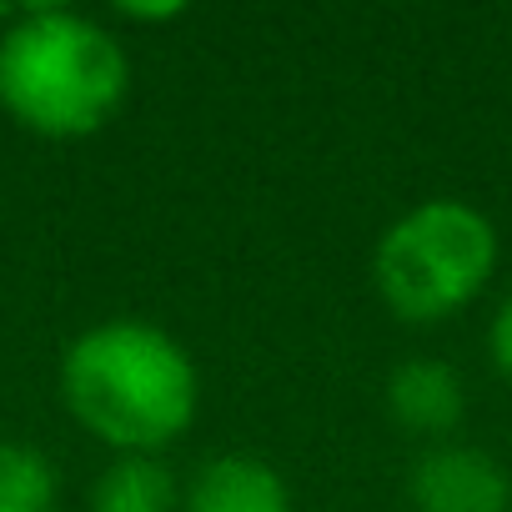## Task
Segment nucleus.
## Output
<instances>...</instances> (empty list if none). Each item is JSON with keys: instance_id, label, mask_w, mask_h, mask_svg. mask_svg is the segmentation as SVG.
<instances>
[{"instance_id": "1", "label": "nucleus", "mask_w": 512, "mask_h": 512, "mask_svg": "<svg viewBox=\"0 0 512 512\" xmlns=\"http://www.w3.org/2000/svg\"><path fill=\"white\" fill-rule=\"evenodd\" d=\"M61 402L116 457H156L196 422L201 377L166 327L111 317L61 352Z\"/></svg>"}, {"instance_id": "2", "label": "nucleus", "mask_w": 512, "mask_h": 512, "mask_svg": "<svg viewBox=\"0 0 512 512\" xmlns=\"http://www.w3.org/2000/svg\"><path fill=\"white\" fill-rule=\"evenodd\" d=\"M131 91L121 41L61 6L16 11L0 26V111L46 141L96 136Z\"/></svg>"}, {"instance_id": "3", "label": "nucleus", "mask_w": 512, "mask_h": 512, "mask_svg": "<svg viewBox=\"0 0 512 512\" xmlns=\"http://www.w3.org/2000/svg\"><path fill=\"white\" fill-rule=\"evenodd\" d=\"M492 272L497 231L472 201L457 196L417 201L382 231L372 251V282L382 307L412 327H432L472 307Z\"/></svg>"}, {"instance_id": "4", "label": "nucleus", "mask_w": 512, "mask_h": 512, "mask_svg": "<svg viewBox=\"0 0 512 512\" xmlns=\"http://www.w3.org/2000/svg\"><path fill=\"white\" fill-rule=\"evenodd\" d=\"M417 512H507L512 477L482 447H427L407 477Z\"/></svg>"}, {"instance_id": "5", "label": "nucleus", "mask_w": 512, "mask_h": 512, "mask_svg": "<svg viewBox=\"0 0 512 512\" xmlns=\"http://www.w3.org/2000/svg\"><path fill=\"white\" fill-rule=\"evenodd\" d=\"M181 512H292V492L272 462L226 452L196 467L191 487L181 492Z\"/></svg>"}, {"instance_id": "6", "label": "nucleus", "mask_w": 512, "mask_h": 512, "mask_svg": "<svg viewBox=\"0 0 512 512\" xmlns=\"http://www.w3.org/2000/svg\"><path fill=\"white\" fill-rule=\"evenodd\" d=\"M387 412L417 437L452 432L467 412V392H462L457 367H447L442 357H407L387 377Z\"/></svg>"}, {"instance_id": "7", "label": "nucleus", "mask_w": 512, "mask_h": 512, "mask_svg": "<svg viewBox=\"0 0 512 512\" xmlns=\"http://www.w3.org/2000/svg\"><path fill=\"white\" fill-rule=\"evenodd\" d=\"M91 512H181L176 472L161 457L126 452L91 482Z\"/></svg>"}, {"instance_id": "8", "label": "nucleus", "mask_w": 512, "mask_h": 512, "mask_svg": "<svg viewBox=\"0 0 512 512\" xmlns=\"http://www.w3.org/2000/svg\"><path fill=\"white\" fill-rule=\"evenodd\" d=\"M56 467L31 442H0V507L6 512H51Z\"/></svg>"}, {"instance_id": "9", "label": "nucleus", "mask_w": 512, "mask_h": 512, "mask_svg": "<svg viewBox=\"0 0 512 512\" xmlns=\"http://www.w3.org/2000/svg\"><path fill=\"white\" fill-rule=\"evenodd\" d=\"M487 352H492V367L512 382V292L502 297V307L492 312V327H487Z\"/></svg>"}, {"instance_id": "10", "label": "nucleus", "mask_w": 512, "mask_h": 512, "mask_svg": "<svg viewBox=\"0 0 512 512\" xmlns=\"http://www.w3.org/2000/svg\"><path fill=\"white\" fill-rule=\"evenodd\" d=\"M0 512H6V507H0Z\"/></svg>"}]
</instances>
